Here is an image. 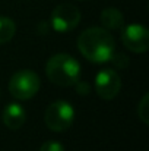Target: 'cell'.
<instances>
[{
  "instance_id": "cell-1",
  "label": "cell",
  "mask_w": 149,
  "mask_h": 151,
  "mask_svg": "<svg viewBox=\"0 0 149 151\" xmlns=\"http://www.w3.org/2000/svg\"><path fill=\"white\" fill-rule=\"evenodd\" d=\"M78 49L94 63L110 62L115 53V43L113 35L99 27H92L85 29L78 38Z\"/></svg>"
},
{
  "instance_id": "cell-2",
  "label": "cell",
  "mask_w": 149,
  "mask_h": 151,
  "mask_svg": "<svg viewBox=\"0 0 149 151\" xmlns=\"http://www.w3.org/2000/svg\"><path fill=\"white\" fill-rule=\"evenodd\" d=\"M46 73L53 84L60 87H72L81 78V65L75 57L60 53L47 62Z\"/></svg>"
},
{
  "instance_id": "cell-3",
  "label": "cell",
  "mask_w": 149,
  "mask_h": 151,
  "mask_svg": "<svg viewBox=\"0 0 149 151\" xmlns=\"http://www.w3.org/2000/svg\"><path fill=\"white\" fill-rule=\"evenodd\" d=\"M41 81L40 76L29 70H19L16 72L9 81V93L16 100H29L32 99L40 90Z\"/></svg>"
},
{
  "instance_id": "cell-4",
  "label": "cell",
  "mask_w": 149,
  "mask_h": 151,
  "mask_svg": "<svg viewBox=\"0 0 149 151\" xmlns=\"http://www.w3.org/2000/svg\"><path fill=\"white\" fill-rule=\"evenodd\" d=\"M75 119V110L72 104L64 100H57L51 103L46 113H44V122L50 131L54 132H63L70 128Z\"/></svg>"
},
{
  "instance_id": "cell-5",
  "label": "cell",
  "mask_w": 149,
  "mask_h": 151,
  "mask_svg": "<svg viewBox=\"0 0 149 151\" xmlns=\"http://www.w3.org/2000/svg\"><path fill=\"white\" fill-rule=\"evenodd\" d=\"M81 22V10L72 3L58 4L51 12V25L58 32H69Z\"/></svg>"
},
{
  "instance_id": "cell-6",
  "label": "cell",
  "mask_w": 149,
  "mask_h": 151,
  "mask_svg": "<svg viewBox=\"0 0 149 151\" xmlns=\"http://www.w3.org/2000/svg\"><path fill=\"white\" fill-rule=\"evenodd\" d=\"M121 41L127 50L145 53L149 49V32L143 25L130 24L121 31Z\"/></svg>"
},
{
  "instance_id": "cell-7",
  "label": "cell",
  "mask_w": 149,
  "mask_h": 151,
  "mask_svg": "<svg viewBox=\"0 0 149 151\" xmlns=\"http://www.w3.org/2000/svg\"><path fill=\"white\" fill-rule=\"evenodd\" d=\"M121 88V79L118 73L111 69L105 68L99 70L95 78V91L102 100H113Z\"/></svg>"
},
{
  "instance_id": "cell-8",
  "label": "cell",
  "mask_w": 149,
  "mask_h": 151,
  "mask_svg": "<svg viewBox=\"0 0 149 151\" xmlns=\"http://www.w3.org/2000/svg\"><path fill=\"white\" fill-rule=\"evenodd\" d=\"M25 119H26V114H25V110L21 104L18 103H10L4 107V111H3V120H4V125L9 128V129H19L22 128V125L25 123Z\"/></svg>"
},
{
  "instance_id": "cell-9",
  "label": "cell",
  "mask_w": 149,
  "mask_h": 151,
  "mask_svg": "<svg viewBox=\"0 0 149 151\" xmlns=\"http://www.w3.org/2000/svg\"><path fill=\"white\" fill-rule=\"evenodd\" d=\"M101 24H102V28H105L107 31H117L123 27L124 19L118 9L107 7L101 12Z\"/></svg>"
},
{
  "instance_id": "cell-10",
  "label": "cell",
  "mask_w": 149,
  "mask_h": 151,
  "mask_svg": "<svg viewBox=\"0 0 149 151\" xmlns=\"http://www.w3.org/2000/svg\"><path fill=\"white\" fill-rule=\"evenodd\" d=\"M15 31H16L15 22L10 18L0 16V44L10 41L15 35Z\"/></svg>"
},
{
  "instance_id": "cell-11",
  "label": "cell",
  "mask_w": 149,
  "mask_h": 151,
  "mask_svg": "<svg viewBox=\"0 0 149 151\" xmlns=\"http://www.w3.org/2000/svg\"><path fill=\"white\" fill-rule=\"evenodd\" d=\"M138 116L145 125H149V94H145L142 97L138 106Z\"/></svg>"
},
{
  "instance_id": "cell-12",
  "label": "cell",
  "mask_w": 149,
  "mask_h": 151,
  "mask_svg": "<svg viewBox=\"0 0 149 151\" xmlns=\"http://www.w3.org/2000/svg\"><path fill=\"white\" fill-rule=\"evenodd\" d=\"M111 62L114 63L115 68H120V69L127 68V65H129V59H127L124 54H114V56L111 57Z\"/></svg>"
},
{
  "instance_id": "cell-13",
  "label": "cell",
  "mask_w": 149,
  "mask_h": 151,
  "mask_svg": "<svg viewBox=\"0 0 149 151\" xmlns=\"http://www.w3.org/2000/svg\"><path fill=\"white\" fill-rule=\"evenodd\" d=\"M40 151H64L63 145L57 141H48V142H44L41 150Z\"/></svg>"
},
{
  "instance_id": "cell-14",
  "label": "cell",
  "mask_w": 149,
  "mask_h": 151,
  "mask_svg": "<svg viewBox=\"0 0 149 151\" xmlns=\"http://www.w3.org/2000/svg\"><path fill=\"white\" fill-rule=\"evenodd\" d=\"M75 85H76V93H78V94H82V96H86V94L89 93V90H91V87H89L88 82L78 81Z\"/></svg>"
}]
</instances>
